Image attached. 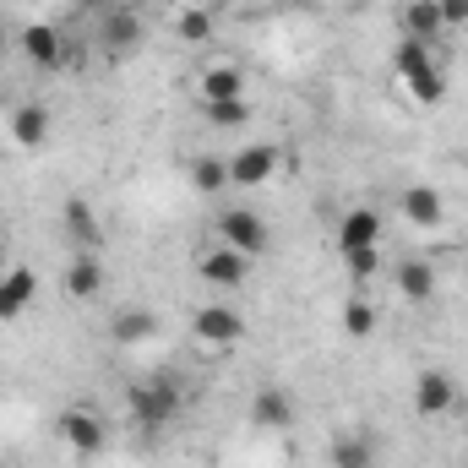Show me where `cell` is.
Returning a JSON list of instances; mask_svg holds the SVG:
<instances>
[{"label": "cell", "instance_id": "6da1fadb", "mask_svg": "<svg viewBox=\"0 0 468 468\" xmlns=\"http://www.w3.org/2000/svg\"><path fill=\"white\" fill-rule=\"evenodd\" d=\"M125 403H131V420H136L142 431H164V425L180 420V409H186V387H180V376L158 370V376L136 381V387L125 392Z\"/></svg>", "mask_w": 468, "mask_h": 468}, {"label": "cell", "instance_id": "7a4b0ae2", "mask_svg": "<svg viewBox=\"0 0 468 468\" xmlns=\"http://www.w3.org/2000/svg\"><path fill=\"white\" fill-rule=\"evenodd\" d=\"M218 245H234L239 256H267V245H272V234H267V218L261 213H250V207H224L218 213Z\"/></svg>", "mask_w": 468, "mask_h": 468}, {"label": "cell", "instance_id": "3957f363", "mask_svg": "<svg viewBox=\"0 0 468 468\" xmlns=\"http://www.w3.org/2000/svg\"><path fill=\"white\" fill-rule=\"evenodd\" d=\"M55 431H60V441H66L71 458H99L104 441H110V436H104V420H99L88 403H71V409L55 420Z\"/></svg>", "mask_w": 468, "mask_h": 468}, {"label": "cell", "instance_id": "277c9868", "mask_svg": "<svg viewBox=\"0 0 468 468\" xmlns=\"http://www.w3.org/2000/svg\"><path fill=\"white\" fill-rule=\"evenodd\" d=\"M16 49H22V60H33L38 71H60L66 66V33L55 27V22H27L22 33H16Z\"/></svg>", "mask_w": 468, "mask_h": 468}, {"label": "cell", "instance_id": "5b68a950", "mask_svg": "<svg viewBox=\"0 0 468 468\" xmlns=\"http://www.w3.org/2000/svg\"><path fill=\"white\" fill-rule=\"evenodd\" d=\"M191 333H197L202 349H234V344L245 338V316H239L234 305H202V311L191 316Z\"/></svg>", "mask_w": 468, "mask_h": 468}, {"label": "cell", "instance_id": "8992f818", "mask_svg": "<svg viewBox=\"0 0 468 468\" xmlns=\"http://www.w3.org/2000/svg\"><path fill=\"white\" fill-rule=\"evenodd\" d=\"M272 175H278V147L272 142H250V147H239L229 158V186H239V191H256Z\"/></svg>", "mask_w": 468, "mask_h": 468}, {"label": "cell", "instance_id": "52a82bcc", "mask_svg": "<svg viewBox=\"0 0 468 468\" xmlns=\"http://www.w3.org/2000/svg\"><path fill=\"white\" fill-rule=\"evenodd\" d=\"M458 409V387H452V376H441V370H420V381H414V414L425 420V425H436V420H447Z\"/></svg>", "mask_w": 468, "mask_h": 468}, {"label": "cell", "instance_id": "ba28073f", "mask_svg": "<svg viewBox=\"0 0 468 468\" xmlns=\"http://www.w3.org/2000/svg\"><path fill=\"white\" fill-rule=\"evenodd\" d=\"M197 278L213 283V289H239L250 278V256H239L234 245H213V250L197 256Z\"/></svg>", "mask_w": 468, "mask_h": 468}, {"label": "cell", "instance_id": "9c48e42d", "mask_svg": "<svg viewBox=\"0 0 468 468\" xmlns=\"http://www.w3.org/2000/svg\"><path fill=\"white\" fill-rule=\"evenodd\" d=\"M136 38H142V11H136V5H110V11L99 16V44H104V55L136 49Z\"/></svg>", "mask_w": 468, "mask_h": 468}, {"label": "cell", "instance_id": "30bf717a", "mask_svg": "<svg viewBox=\"0 0 468 468\" xmlns=\"http://www.w3.org/2000/svg\"><path fill=\"white\" fill-rule=\"evenodd\" d=\"M33 300H38V272L33 267H5V278H0V322L27 316Z\"/></svg>", "mask_w": 468, "mask_h": 468}, {"label": "cell", "instance_id": "8fae6325", "mask_svg": "<svg viewBox=\"0 0 468 468\" xmlns=\"http://www.w3.org/2000/svg\"><path fill=\"white\" fill-rule=\"evenodd\" d=\"M60 229L71 234V239H77L82 250H93V256L104 250V218H99V213H93V207H88L82 197H71V202L60 207Z\"/></svg>", "mask_w": 468, "mask_h": 468}, {"label": "cell", "instance_id": "7c38bea8", "mask_svg": "<svg viewBox=\"0 0 468 468\" xmlns=\"http://www.w3.org/2000/svg\"><path fill=\"white\" fill-rule=\"evenodd\" d=\"M398 207H403V218H409L414 229H436V224L447 218L441 191H436V186H425V180H420V186H409V191L398 197Z\"/></svg>", "mask_w": 468, "mask_h": 468}, {"label": "cell", "instance_id": "4fadbf2b", "mask_svg": "<svg viewBox=\"0 0 468 468\" xmlns=\"http://www.w3.org/2000/svg\"><path fill=\"white\" fill-rule=\"evenodd\" d=\"M250 425H261V431H289V425H294V398H289L283 387H256V398H250Z\"/></svg>", "mask_w": 468, "mask_h": 468}, {"label": "cell", "instance_id": "5bb4252c", "mask_svg": "<svg viewBox=\"0 0 468 468\" xmlns=\"http://www.w3.org/2000/svg\"><path fill=\"white\" fill-rule=\"evenodd\" d=\"M398 27H403V38H420V44H436V38L447 33L436 0H403V5H398Z\"/></svg>", "mask_w": 468, "mask_h": 468}, {"label": "cell", "instance_id": "9a60e30c", "mask_svg": "<svg viewBox=\"0 0 468 468\" xmlns=\"http://www.w3.org/2000/svg\"><path fill=\"white\" fill-rule=\"evenodd\" d=\"M197 93H202V104H229V99H245V71H239L234 60H218V66H207V71H202Z\"/></svg>", "mask_w": 468, "mask_h": 468}, {"label": "cell", "instance_id": "2e32d148", "mask_svg": "<svg viewBox=\"0 0 468 468\" xmlns=\"http://www.w3.org/2000/svg\"><path fill=\"white\" fill-rule=\"evenodd\" d=\"M381 245V213L376 207H349L338 224V250H370Z\"/></svg>", "mask_w": 468, "mask_h": 468}, {"label": "cell", "instance_id": "e0dca14e", "mask_svg": "<svg viewBox=\"0 0 468 468\" xmlns=\"http://www.w3.org/2000/svg\"><path fill=\"white\" fill-rule=\"evenodd\" d=\"M11 142H16L22 153H38V147L49 142V110H44V104H16V110H11Z\"/></svg>", "mask_w": 468, "mask_h": 468}, {"label": "cell", "instance_id": "ac0fdd59", "mask_svg": "<svg viewBox=\"0 0 468 468\" xmlns=\"http://www.w3.org/2000/svg\"><path fill=\"white\" fill-rule=\"evenodd\" d=\"M110 338H115L120 349L153 344V338H158V316H153V311H142V305H131V311H120L115 322H110Z\"/></svg>", "mask_w": 468, "mask_h": 468}, {"label": "cell", "instance_id": "d6986e66", "mask_svg": "<svg viewBox=\"0 0 468 468\" xmlns=\"http://www.w3.org/2000/svg\"><path fill=\"white\" fill-rule=\"evenodd\" d=\"M66 289H71V300H99V294H104V256L82 250V256L66 267Z\"/></svg>", "mask_w": 468, "mask_h": 468}, {"label": "cell", "instance_id": "ffe728a7", "mask_svg": "<svg viewBox=\"0 0 468 468\" xmlns=\"http://www.w3.org/2000/svg\"><path fill=\"white\" fill-rule=\"evenodd\" d=\"M398 294L414 300V305H425V300L436 294V267H431V261H403V267H398Z\"/></svg>", "mask_w": 468, "mask_h": 468}, {"label": "cell", "instance_id": "44dd1931", "mask_svg": "<svg viewBox=\"0 0 468 468\" xmlns=\"http://www.w3.org/2000/svg\"><path fill=\"white\" fill-rule=\"evenodd\" d=\"M403 93H409V104L436 110V104L447 99V71H441V66H436V71H420V77H409V82H403Z\"/></svg>", "mask_w": 468, "mask_h": 468}, {"label": "cell", "instance_id": "7402d4cb", "mask_svg": "<svg viewBox=\"0 0 468 468\" xmlns=\"http://www.w3.org/2000/svg\"><path fill=\"white\" fill-rule=\"evenodd\" d=\"M333 468H376V447H370V436H338L333 441Z\"/></svg>", "mask_w": 468, "mask_h": 468}, {"label": "cell", "instance_id": "603a6c76", "mask_svg": "<svg viewBox=\"0 0 468 468\" xmlns=\"http://www.w3.org/2000/svg\"><path fill=\"white\" fill-rule=\"evenodd\" d=\"M175 38H180V44H207V38H213V16H207V5H180V16H175Z\"/></svg>", "mask_w": 468, "mask_h": 468}, {"label": "cell", "instance_id": "cb8c5ba5", "mask_svg": "<svg viewBox=\"0 0 468 468\" xmlns=\"http://www.w3.org/2000/svg\"><path fill=\"white\" fill-rule=\"evenodd\" d=\"M376 322H381V311H376L365 294H349V300H344V333H349V338H370Z\"/></svg>", "mask_w": 468, "mask_h": 468}, {"label": "cell", "instance_id": "d4e9b609", "mask_svg": "<svg viewBox=\"0 0 468 468\" xmlns=\"http://www.w3.org/2000/svg\"><path fill=\"white\" fill-rule=\"evenodd\" d=\"M191 186H197L202 197L229 191V164H224V158H197V164H191Z\"/></svg>", "mask_w": 468, "mask_h": 468}, {"label": "cell", "instance_id": "484cf974", "mask_svg": "<svg viewBox=\"0 0 468 468\" xmlns=\"http://www.w3.org/2000/svg\"><path fill=\"white\" fill-rule=\"evenodd\" d=\"M202 115H207V125H218V131H234V125H245V120H250V104H245V99H229V104H202Z\"/></svg>", "mask_w": 468, "mask_h": 468}, {"label": "cell", "instance_id": "4316f807", "mask_svg": "<svg viewBox=\"0 0 468 468\" xmlns=\"http://www.w3.org/2000/svg\"><path fill=\"white\" fill-rule=\"evenodd\" d=\"M344 267H349L354 283H370L376 272H381V250L370 245V250H344Z\"/></svg>", "mask_w": 468, "mask_h": 468}, {"label": "cell", "instance_id": "83f0119b", "mask_svg": "<svg viewBox=\"0 0 468 468\" xmlns=\"http://www.w3.org/2000/svg\"><path fill=\"white\" fill-rule=\"evenodd\" d=\"M441 5V27H468V0H436Z\"/></svg>", "mask_w": 468, "mask_h": 468}, {"label": "cell", "instance_id": "f1b7e54d", "mask_svg": "<svg viewBox=\"0 0 468 468\" xmlns=\"http://www.w3.org/2000/svg\"><path fill=\"white\" fill-rule=\"evenodd\" d=\"M110 5H115V0H77V11H93V16H104Z\"/></svg>", "mask_w": 468, "mask_h": 468}, {"label": "cell", "instance_id": "f546056e", "mask_svg": "<svg viewBox=\"0 0 468 468\" xmlns=\"http://www.w3.org/2000/svg\"><path fill=\"white\" fill-rule=\"evenodd\" d=\"M180 5H207V0H180Z\"/></svg>", "mask_w": 468, "mask_h": 468}, {"label": "cell", "instance_id": "4dcf8cb0", "mask_svg": "<svg viewBox=\"0 0 468 468\" xmlns=\"http://www.w3.org/2000/svg\"><path fill=\"white\" fill-rule=\"evenodd\" d=\"M0 60H5V38H0Z\"/></svg>", "mask_w": 468, "mask_h": 468}, {"label": "cell", "instance_id": "1f68e13d", "mask_svg": "<svg viewBox=\"0 0 468 468\" xmlns=\"http://www.w3.org/2000/svg\"><path fill=\"white\" fill-rule=\"evenodd\" d=\"M0 278H5V261H0Z\"/></svg>", "mask_w": 468, "mask_h": 468}]
</instances>
